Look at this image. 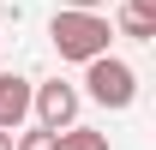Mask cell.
I'll return each instance as SVG.
<instances>
[{"mask_svg":"<svg viewBox=\"0 0 156 150\" xmlns=\"http://www.w3.org/2000/svg\"><path fill=\"white\" fill-rule=\"evenodd\" d=\"M30 114H36V126H48V132H60V126H72L78 120V90L72 84H30Z\"/></svg>","mask_w":156,"mask_h":150,"instance_id":"3","label":"cell"},{"mask_svg":"<svg viewBox=\"0 0 156 150\" xmlns=\"http://www.w3.org/2000/svg\"><path fill=\"white\" fill-rule=\"evenodd\" d=\"M24 120H30V78L0 72V126H6V132H18Z\"/></svg>","mask_w":156,"mask_h":150,"instance_id":"4","label":"cell"},{"mask_svg":"<svg viewBox=\"0 0 156 150\" xmlns=\"http://www.w3.org/2000/svg\"><path fill=\"white\" fill-rule=\"evenodd\" d=\"M126 12H138V18H156V0H126Z\"/></svg>","mask_w":156,"mask_h":150,"instance_id":"8","label":"cell"},{"mask_svg":"<svg viewBox=\"0 0 156 150\" xmlns=\"http://www.w3.org/2000/svg\"><path fill=\"white\" fill-rule=\"evenodd\" d=\"M54 150H108V132H96V126H60L54 132Z\"/></svg>","mask_w":156,"mask_h":150,"instance_id":"5","label":"cell"},{"mask_svg":"<svg viewBox=\"0 0 156 150\" xmlns=\"http://www.w3.org/2000/svg\"><path fill=\"white\" fill-rule=\"evenodd\" d=\"M66 6H78V12H102L108 0H66Z\"/></svg>","mask_w":156,"mask_h":150,"instance_id":"9","label":"cell"},{"mask_svg":"<svg viewBox=\"0 0 156 150\" xmlns=\"http://www.w3.org/2000/svg\"><path fill=\"white\" fill-rule=\"evenodd\" d=\"M48 42H54L60 60H96V54H108L114 24L102 18V12H78V6H66V12L48 24Z\"/></svg>","mask_w":156,"mask_h":150,"instance_id":"1","label":"cell"},{"mask_svg":"<svg viewBox=\"0 0 156 150\" xmlns=\"http://www.w3.org/2000/svg\"><path fill=\"white\" fill-rule=\"evenodd\" d=\"M0 150H12V132H6V126H0Z\"/></svg>","mask_w":156,"mask_h":150,"instance_id":"10","label":"cell"},{"mask_svg":"<svg viewBox=\"0 0 156 150\" xmlns=\"http://www.w3.org/2000/svg\"><path fill=\"white\" fill-rule=\"evenodd\" d=\"M84 90H90V102H102V108H132L138 72L126 60H114V54H96V60H84Z\"/></svg>","mask_w":156,"mask_h":150,"instance_id":"2","label":"cell"},{"mask_svg":"<svg viewBox=\"0 0 156 150\" xmlns=\"http://www.w3.org/2000/svg\"><path fill=\"white\" fill-rule=\"evenodd\" d=\"M12 150H54V132L36 126V132H12Z\"/></svg>","mask_w":156,"mask_h":150,"instance_id":"7","label":"cell"},{"mask_svg":"<svg viewBox=\"0 0 156 150\" xmlns=\"http://www.w3.org/2000/svg\"><path fill=\"white\" fill-rule=\"evenodd\" d=\"M120 36L150 42V36H156V18H138V12H126V6H120Z\"/></svg>","mask_w":156,"mask_h":150,"instance_id":"6","label":"cell"}]
</instances>
